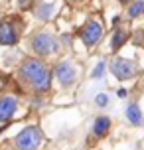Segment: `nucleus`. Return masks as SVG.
Wrapping results in <instances>:
<instances>
[{"instance_id": "nucleus-1", "label": "nucleus", "mask_w": 144, "mask_h": 150, "mask_svg": "<svg viewBox=\"0 0 144 150\" xmlns=\"http://www.w3.org/2000/svg\"><path fill=\"white\" fill-rule=\"evenodd\" d=\"M16 81L20 83L28 95H42L47 97L53 91L52 63L40 57L24 55L22 61L16 65Z\"/></svg>"}, {"instance_id": "nucleus-2", "label": "nucleus", "mask_w": 144, "mask_h": 150, "mask_svg": "<svg viewBox=\"0 0 144 150\" xmlns=\"http://www.w3.org/2000/svg\"><path fill=\"white\" fill-rule=\"evenodd\" d=\"M26 52H28V55L40 57V59H44V61L57 59L63 53V47H61V42H59V34H55L49 28L32 32L30 36H28V40H26Z\"/></svg>"}, {"instance_id": "nucleus-3", "label": "nucleus", "mask_w": 144, "mask_h": 150, "mask_svg": "<svg viewBox=\"0 0 144 150\" xmlns=\"http://www.w3.org/2000/svg\"><path fill=\"white\" fill-rule=\"evenodd\" d=\"M53 87H59L61 91H71L77 87L81 79V65L69 55H61L52 63Z\"/></svg>"}, {"instance_id": "nucleus-4", "label": "nucleus", "mask_w": 144, "mask_h": 150, "mask_svg": "<svg viewBox=\"0 0 144 150\" xmlns=\"http://www.w3.org/2000/svg\"><path fill=\"white\" fill-rule=\"evenodd\" d=\"M75 38L81 42V45H83L85 50L91 52V50L99 47V45L105 42L107 28H105V24H103L101 18H89V20H85V22L79 26Z\"/></svg>"}, {"instance_id": "nucleus-5", "label": "nucleus", "mask_w": 144, "mask_h": 150, "mask_svg": "<svg viewBox=\"0 0 144 150\" xmlns=\"http://www.w3.org/2000/svg\"><path fill=\"white\" fill-rule=\"evenodd\" d=\"M107 71L113 75L116 81L128 83V81H134L138 75H140V63L134 57H126V55L116 53V55H113L109 59Z\"/></svg>"}, {"instance_id": "nucleus-6", "label": "nucleus", "mask_w": 144, "mask_h": 150, "mask_svg": "<svg viewBox=\"0 0 144 150\" xmlns=\"http://www.w3.org/2000/svg\"><path fill=\"white\" fill-rule=\"evenodd\" d=\"M44 144H46V134H44L42 127L36 122L24 125L12 138L14 150H42Z\"/></svg>"}, {"instance_id": "nucleus-7", "label": "nucleus", "mask_w": 144, "mask_h": 150, "mask_svg": "<svg viewBox=\"0 0 144 150\" xmlns=\"http://www.w3.org/2000/svg\"><path fill=\"white\" fill-rule=\"evenodd\" d=\"M24 38V22L20 18H2L0 20V47L12 50L18 47Z\"/></svg>"}, {"instance_id": "nucleus-8", "label": "nucleus", "mask_w": 144, "mask_h": 150, "mask_svg": "<svg viewBox=\"0 0 144 150\" xmlns=\"http://www.w3.org/2000/svg\"><path fill=\"white\" fill-rule=\"evenodd\" d=\"M22 109V101L14 93H0V125L14 122Z\"/></svg>"}, {"instance_id": "nucleus-9", "label": "nucleus", "mask_w": 144, "mask_h": 150, "mask_svg": "<svg viewBox=\"0 0 144 150\" xmlns=\"http://www.w3.org/2000/svg\"><path fill=\"white\" fill-rule=\"evenodd\" d=\"M130 42V30L126 26H116V28H111V36H109V52L116 55V53L122 52V47Z\"/></svg>"}, {"instance_id": "nucleus-10", "label": "nucleus", "mask_w": 144, "mask_h": 150, "mask_svg": "<svg viewBox=\"0 0 144 150\" xmlns=\"http://www.w3.org/2000/svg\"><path fill=\"white\" fill-rule=\"evenodd\" d=\"M57 10H59L57 0H42L38 4H34V18L42 24H49L55 18Z\"/></svg>"}, {"instance_id": "nucleus-11", "label": "nucleus", "mask_w": 144, "mask_h": 150, "mask_svg": "<svg viewBox=\"0 0 144 150\" xmlns=\"http://www.w3.org/2000/svg\"><path fill=\"white\" fill-rule=\"evenodd\" d=\"M113 130V119L109 115H97L93 119V125H91V138L93 140H103L107 136L111 134Z\"/></svg>"}, {"instance_id": "nucleus-12", "label": "nucleus", "mask_w": 144, "mask_h": 150, "mask_svg": "<svg viewBox=\"0 0 144 150\" xmlns=\"http://www.w3.org/2000/svg\"><path fill=\"white\" fill-rule=\"evenodd\" d=\"M124 117H126V120H128L132 127H142L144 125V112L142 109H140V105H138L136 101H130L128 105L124 107Z\"/></svg>"}, {"instance_id": "nucleus-13", "label": "nucleus", "mask_w": 144, "mask_h": 150, "mask_svg": "<svg viewBox=\"0 0 144 150\" xmlns=\"http://www.w3.org/2000/svg\"><path fill=\"white\" fill-rule=\"evenodd\" d=\"M124 18L128 22H136V20L144 18V0H134L132 4H128L124 10Z\"/></svg>"}, {"instance_id": "nucleus-14", "label": "nucleus", "mask_w": 144, "mask_h": 150, "mask_svg": "<svg viewBox=\"0 0 144 150\" xmlns=\"http://www.w3.org/2000/svg\"><path fill=\"white\" fill-rule=\"evenodd\" d=\"M107 63H109L107 59H99L97 63L93 65L91 73H89V77H91L93 81H101V79L105 77V73H107Z\"/></svg>"}, {"instance_id": "nucleus-15", "label": "nucleus", "mask_w": 144, "mask_h": 150, "mask_svg": "<svg viewBox=\"0 0 144 150\" xmlns=\"http://www.w3.org/2000/svg\"><path fill=\"white\" fill-rule=\"evenodd\" d=\"M59 42H61V47H63V52H71V50H73V45H75V34H71V32H69V34H65V32H63V34H59Z\"/></svg>"}, {"instance_id": "nucleus-16", "label": "nucleus", "mask_w": 144, "mask_h": 150, "mask_svg": "<svg viewBox=\"0 0 144 150\" xmlns=\"http://www.w3.org/2000/svg\"><path fill=\"white\" fill-rule=\"evenodd\" d=\"M93 103H95V107H97V109H107V107H109V103H111V97H109V93L101 91V93H97V95H95Z\"/></svg>"}, {"instance_id": "nucleus-17", "label": "nucleus", "mask_w": 144, "mask_h": 150, "mask_svg": "<svg viewBox=\"0 0 144 150\" xmlns=\"http://www.w3.org/2000/svg\"><path fill=\"white\" fill-rule=\"evenodd\" d=\"M34 4H36V0H18L20 10H30V8H34Z\"/></svg>"}, {"instance_id": "nucleus-18", "label": "nucleus", "mask_w": 144, "mask_h": 150, "mask_svg": "<svg viewBox=\"0 0 144 150\" xmlns=\"http://www.w3.org/2000/svg\"><path fill=\"white\" fill-rule=\"evenodd\" d=\"M114 93H116V97H119V99H126V97H128V89H126V87H119Z\"/></svg>"}, {"instance_id": "nucleus-19", "label": "nucleus", "mask_w": 144, "mask_h": 150, "mask_svg": "<svg viewBox=\"0 0 144 150\" xmlns=\"http://www.w3.org/2000/svg\"><path fill=\"white\" fill-rule=\"evenodd\" d=\"M111 24H113V28H116V26H121V24H122V16H114L113 20H111Z\"/></svg>"}, {"instance_id": "nucleus-20", "label": "nucleus", "mask_w": 144, "mask_h": 150, "mask_svg": "<svg viewBox=\"0 0 144 150\" xmlns=\"http://www.w3.org/2000/svg\"><path fill=\"white\" fill-rule=\"evenodd\" d=\"M116 2H119V4H121V6H128V4H132V2H134V0H116Z\"/></svg>"}]
</instances>
